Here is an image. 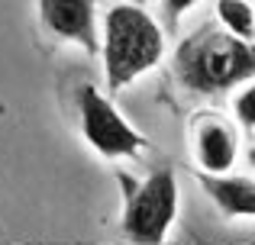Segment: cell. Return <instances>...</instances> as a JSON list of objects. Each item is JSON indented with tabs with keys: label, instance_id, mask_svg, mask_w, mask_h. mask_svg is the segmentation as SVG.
Returning <instances> with one entry per match:
<instances>
[{
	"label": "cell",
	"instance_id": "cell-1",
	"mask_svg": "<svg viewBox=\"0 0 255 245\" xmlns=\"http://www.w3.org/2000/svg\"><path fill=\"white\" fill-rule=\"evenodd\" d=\"M174 81L197 97H217L255 81V42L236 39L223 26H200L171 55Z\"/></svg>",
	"mask_w": 255,
	"mask_h": 245
},
{
	"label": "cell",
	"instance_id": "cell-2",
	"mask_svg": "<svg viewBox=\"0 0 255 245\" xmlns=\"http://www.w3.org/2000/svg\"><path fill=\"white\" fill-rule=\"evenodd\" d=\"M100 58H104L107 94L149 75L165 58V29L145 6L113 3L100 26Z\"/></svg>",
	"mask_w": 255,
	"mask_h": 245
},
{
	"label": "cell",
	"instance_id": "cell-3",
	"mask_svg": "<svg viewBox=\"0 0 255 245\" xmlns=\"http://www.w3.org/2000/svg\"><path fill=\"white\" fill-rule=\"evenodd\" d=\"M123 213L120 229L132 245H165L178 216V177L171 168H155L145 177L120 174Z\"/></svg>",
	"mask_w": 255,
	"mask_h": 245
},
{
	"label": "cell",
	"instance_id": "cell-4",
	"mask_svg": "<svg viewBox=\"0 0 255 245\" xmlns=\"http://www.w3.org/2000/svg\"><path fill=\"white\" fill-rule=\"evenodd\" d=\"M75 103H78V129L100 158H110V162L139 158L149 149L145 136L132 123H126V116L113 107L110 94L97 90L91 81L78 84Z\"/></svg>",
	"mask_w": 255,
	"mask_h": 245
},
{
	"label": "cell",
	"instance_id": "cell-5",
	"mask_svg": "<svg viewBox=\"0 0 255 245\" xmlns=\"http://www.w3.org/2000/svg\"><path fill=\"white\" fill-rule=\"evenodd\" d=\"M42 29L52 39L71 42L84 49L87 55L100 52V19H97V0H36Z\"/></svg>",
	"mask_w": 255,
	"mask_h": 245
},
{
	"label": "cell",
	"instance_id": "cell-6",
	"mask_svg": "<svg viewBox=\"0 0 255 245\" xmlns=\"http://www.w3.org/2000/svg\"><path fill=\"white\" fill-rule=\"evenodd\" d=\"M191 149L200 174H230L239 158V132L226 116L204 110L191 123Z\"/></svg>",
	"mask_w": 255,
	"mask_h": 245
},
{
	"label": "cell",
	"instance_id": "cell-7",
	"mask_svg": "<svg viewBox=\"0 0 255 245\" xmlns=\"http://www.w3.org/2000/svg\"><path fill=\"white\" fill-rule=\"evenodd\" d=\"M210 203L226 220H255V177L243 174H200L197 177Z\"/></svg>",
	"mask_w": 255,
	"mask_h": 245
},
{
	"label": "cell",
	"instance_id": "cell-8",
	"mask_svg": "<svg viewBox=\"0 0 255 245\" xmlns=\"http://www.w3.org/2000/svg\"><path fill=\"white\" fill-rule=\"evenodd\" d=\"M217 19L236 39H255V10L249 0H217Z\"/></svg>",
	"mask_w": 255,
	"mask_h": 245
},
{
	"label": "cell",
	"instance_id": "cell-9",
	"mask_svg": "<svg viewBox=\"0 0 255 245\" xmlns=\"http://www.w3.org/2000/svg\"><path fill=\"white\" fill-rule=\"evenodd\" d=\"M233 113H236V123L243 129L255 132V81H249L233 100Z\"/></svg>",
	"mask_w": 255,
	"mask_h": 245
},
{
	"label": "cell",
	"instance_id": "cell-10",
	"mask_svg": "<svg viewBox=\"0 0 255 245\" xmlns=\"http://www.w3.org/2000/svg\"><path fill=\"white\" fill-rule=\"evenodd\" d=\"M197 3H200V0H162V13H165V19H168L171 29L181 23V16H184V13H191Z\"/></svg>",
	"mask_w": 255,
	"mask_h": 245
},
{
	"label": "cell",
	"instance_id": "cell-11",
	"mask_svg": "<svg viewBox=\"0 0 255 245\" xmlns=\"http://www.w3.org/2000/svg\"><path fill=\"white\" fill-rule=\"evenodd\" d=\"M246 162H249V168L255 171V136L249 139V149H246Z\"/></svg>",
	"mask_w": 255,
	"mask_h": 245
},
{
	"label": "cell",
	"instance_id": "cell-12",
	"mask_svg": "<svg viewBox=\"0 0 255 245\" xmlns=\"http://www.w3.org/2000/svg\"><path fill=\"white\" fill-rule=\"evenodd\" d=\"M23 245H100V242H23Z\"/></svg>",
	"mask_w": 255,
	"mask_h": 245
},
{
	"label": "cell",
	"instance_id": "cell-13",
	"mask_svg": "<svg viewBox=\"0 0 255 245\" xmlns=\"http://www.w3.org/2000/svg\"><path fill=\"white\" fill-rule=\"evenodd\" d=\"M123 3H136V6H145L149 0H123Z\"/></svg>",
	"mask_w": 255,
	"mask_h": 245
},
{
	"label": "cell",
	"instance_id": "cell-14",
	"mask_svg": "<svg viewBox=\"0 0 255 245\" xmlns=\"http://www.w3.org/2000/svg\"><path fill=\"white\" fill-rule=\"evenodd\" d=\"M0 245H10V242H0Z\"/></svg>",
	"mask_w": 255,
	"mask_h": 245
},
{
	"label": "cell",
	"instance_id": "cell-15",
	"mask_svg": "<svg viewBox=\"0 0 255 245\" xmlns=\"http://www.w3.org/2000/svg\"><path fill=\"white\" fill-rule=\"evenodd\" d=\"M249 245H255V242H249Z\"/></svg>",
	"mask_w": 255,
	"mask_h": 245
}]
</instances>
